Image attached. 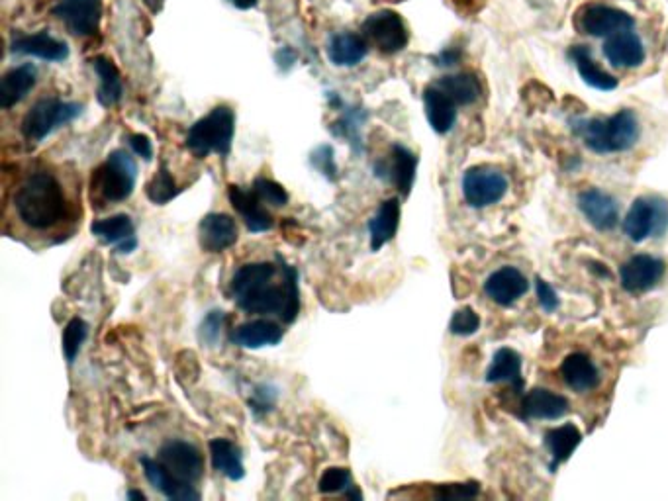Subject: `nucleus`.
<instances>
[{
	"instance_id": "obj_1",
	"label": "nucleus",
	"mask_w": 668,
	"mask_h": 501,
	"mask_svg": "<svg viewBox=\"0 0 668 501\" xmlns=\"http://www.w3.org/2000/svg\"><path fill=\"white\" fill-rule=\"evenodd\" d=\"M281 263L283 280L275 284L277 267L273 263H249L243 265L232 278V294L239 308L247 314H275L292 323L300 312L298 273L294 267L277 257Z\"/></svg>"
},
{
	"instance_id": "obj_2",
	"label": "nucleus",
	"mask_w": 668,
	"mask_h": 501,
	"mask_svg": "<svg viewBox=\"0 0 668 501\" xmlns=\"http://www.w3.org/2000/svg\"><path fill=\"white\" fill-rule=\"evenodd\" d=\"M14 208L28 228H53L65 214V194L51 173L40 171L20 184Z\"/></svg>"
},
{
	"instance_id": "obj_3",
	"label": "nucleus",
	"mask_w": 668,
	"mask_h": 501,
	"mask_svg": "<svg viewBox=\"0 0 668 501\" xmlns=\"http://www.w3.org/2000/svg\"><path fill=\"white\" fill-rule=\"evenodd\" d=\"M574 132L594 153H621L631 149L639 139V120L631 110H620L608 118L574 122Z\"/></svg>"
},
{
	"instance_id": "obj_4",
	"label": "nucleus",
	"mask_w": 668,
	"mask_h": 501,
	"mask_svg": "<svg viewBox=\"0 0 668 501\" xmlns=\"http://www.w3.org/2000/svg\"><path fill=\"white\" fill-rule=\"evenodd\" d=\"M234 132H236L234 112L228 106H218L192 126L187 136V147L198 159H204L210 153L228 155L232 149Z\"/></svg>"
},
{
	"instance_id": "obj_5",
	"label": "nucleus",
	"mask_w": 668,
	"mask_h": 501,
	"mask_svg": "<svg viewBox=\"0 0 668 501\" xmlns=\"http://www.w3.org/2000/svg\"><path fill=\"white\" fill-rule=\"evenodd\" d=\"M138 181V165L134 157L122 149L108 155L106 163L93 177V186L110 202H122L132 196Z\"/></svg>"
},
{
	"instance_id": "obj_6",
	"label": "nucleus",
	"mask_w": 668,
	"mask_h": 501,
	"mask_svg": "<svg viewBox=\"0 0 668 501\" xmlns=\"http://www.w3.org/2000/svg\"><path fill=\"white\" fill-rule=\"evenodd\" d=\"M667 229L668 200L661 196L637 198L623 220L625 235L635 243H643L649 237H661Z\"/></svg>"
},
{
	"instance_id": "obj_7",
	"label": "nucleus",
	"mask_w": 668,
	"mask_h": 501,
	"mask_svg": "<svg viewBox=\"0 0 668 501\" xmlns=\"http://www.w3.org/2000/svg\"><path fill=\"white\" fill-rule=\"evenodd\" d=\"M81 114V106L75 102H63L59 98H44L32 106L22 122V134L30 141H42L57 128L73 122Z\"/></svg>"
},
{
	"instance_id": "obj_8",
	"label": "nucleus",
	"mask_w": 668,
	"mask_h": 501,
	"mask_svg": "<svg viewBox=\"0 0 668 501\" xmlns=\"http://www.w3.org/2000/svg\"><path fill=\"white\" fill-rule=\"evenodd\" d=\"M574 26L580 34L594 38H610L612 34L635 28V20L625 10L606 4H586L574 16Z\"/></svg>"
},
{
	"instance_id": "obj_9",
	"label": "nucleus",
	"mask_w": 668,
	"mask_h": 501,
	"mask_svg": "<svg viewBox=\"0 0 668 501\" xmlns=\"http://www.w3.org/2000/svg\"><path fill=\"white\" fill-rule=\"evenodd\" d=\"M508 192V179L500 169L480 165L473 167L463 177V196L469 206L486 208L498 204Z\"/></svg>"
},
{
	"instance_id": "obj_10",
	"label": "nucleus",
	"mask_w": 668,
	"mask_h": 501,
	"mask_svg": "<svg viewBox=\"0 0 668 501\" xmlns=\"http://www.w3.org/2000/svg\"><path fill=\"white\" fill-rule=\"evenodd\" d=\"M363 32L382 53H398L408 46L410 40L402 16L394 10H379L371 14L363 24Z\"/></svg>"
},
{
	"instance_id": "obj_11",
	"label": "nucleus",
	"mask_w": 668,
	"mask_h": 501,
	"mask_svg": "<svg viewBox=\"0 0 668 501\" xmlns=\"http://www.w3.org/2000/svg\"><path fill=\"white\" fill-rule=\"evenodd\" d=\"M157 460L179 480L194 484L202 478L204 460L200 451L187 441H167L161 449Z\"/></svg>"
},
{
	"instance_id": "obj_12",
	"label": "nucleus",
	"mask_w": 668,
	"mask_h": 501,
	"mask_svg": "<svg viewBox=\"0 0 668 501\" xmlns=\"http://www.w3.org/2000/svg\"><path fill=\"white\" fill-rule=\"evenodd\" d=\"M53 14L77 36H93L102 18V0H57Z\"/></svg>"
},
{
	"instance_id": "obj_13",
	"label": "nucleus",
	"mask_w": 668,
	"mask_h": 501,
	"mask_svg": "<svg viewBox=\"0 0 668 501\" xmlns=\"http://www.w3.org/2000/svg\"><path fill=\"white\" fill-rule=\"evenodd\" d=\"M667 273L665 261L653 255H635L621 267V286L627 292H647L655 288Z\"/></svg>"
},
{
	"instance_id": "obj_14",
	"label": "nucleus",
	"mask_w": 668,
	"mask_h": 501,
	"mask_svg": "<svg viewBox=\"0 0 668 501\" xmlns=\"http://www.w3.org/2000/svg\"><path fill=\"white\" fill-rule=\"evenodd\" d=\"M578 208L584 218L600 231H610L620 222V210L616 200L598 188H588L580 192Z\"/></svg>"
},
{
	"instance_id": "obj_15",
	"label": "nucleus",
	"mask_w": 668,
	"mask_h": 501,
	"mask_svg": "<svg viewBox=\"0 0 668 501\" xmlns=\"http://www.w3.org/2000/svg\"><path fill=\"white\" fill-rule=\"evenodd\" d=\"M200 247L208 253H222L236 245L238 241V226L232 216L228 214H208L202 218L198 226Z\"/></svg>"
},
{
	"instance_id": "obj_16",
	"label": "nucleus",
	"mask_w": 668,
	"mask_h": 501,
	"mask_svg": "<svg viewBox=\"0 0 668 501\" xmlns=\"http://www.w3.org/2000/svg\"><path fill=\"white\" fill-rule=\"evenodd\" d=\"M140 462H142L145 478L149 480V484L155 490H159L165 498L179 501L200 500V494L192 488V484H187V482L179 480L177 476H173L159 460H153L149 456H142Z\"/></svg>"
},
{
	"instance_id": "obj_17",
	"label": "nucleus",
	"mask_w": 668,
	"mask_h": 501,
	"mask_svg": "<svg viewBox=\"0 0 668 501\" xmlns=\"http://www.w3.org/2000/svg\"><path fill=\"white\" fill-rule=\"evenodd\" d=\"M527 288V278L516 267H502L500 271L490 274L484 284L486 296L500 306H512L514 302H518L527 292Z\"/></svg>"
},
{
	"instance_id": "obj_18",
	"label": "nucleus",
	"mask_w": 668,
	"mask_h": 501,
	"mask_svg": "<svg viewBox=\"0 0 668 501\" xmlns=\"http://www.w3.org/2000/svg\"><path fill=\"white\" fill-rule=\"evenodd\" d=\"M285 331L279 323L271 319H253L247 323L238 325L230 339L234 345L243 349H263V347H275L281 343Z\"/></svg>"
},
{
	"instance_id": "obj_19",
	"label": "nucleus",
	"mask_w": 668,
	"mask_h": 501,
	"mask_svg": "<svg viewBox=\"0 0 668 501\" xmlns=\"http://www.w3.org/2000/svg\"><path fill=\"white\" fill-rule=\"evenodd\" d=\"M416 167H418V157L404 145H394L390 161L375 165V175L396 184L398 190L404 196H408L416 177Z\"/></svg>"
},
{
	"instance_id": "obj_20",
	"label": "nucleus",
	"mask_w": 668,
	"mask_h": 501,
	"mask_svg": "<svg viewBox=\"0 0 668 501\" xmlns=\"http://www.w3.org/2000/svg\"><path fill=\"white\" fill-rule=\"evenodd\" d=\"M604 55L614 67L631 69L639 67L645 61V46L641 38L633 32V28H629L606 38Z\"/></svg>"
},
{
	"instance_id": "obj_21",
	"label": "nucleus",
	"mask_w": 668,
	"mask_h": 501,
	"mask_svg": "<svg viewBox=\"0 0 668 501\" xmlns=\"http://www.w3.org/2000/svg\"><path fill=\"white\" fill-rule=\"evenodd\" d=\"M91 233L108 245H116L118 253H132L138 247L136 228L128 214L98 220L91 226Z\"/></svg>"
},
{
	"instance_id": "obj_22",
	"label": "nucleus",
	"mask_w": 668,
	"mask_h": 501,
	"mask_svg": "<svg viewBox=\"0 0 668 501\" xmlns=\"http://www.w3.org/2000/svg\"><path fill=\"white\" fill-rule=\"evenodd\" d=\"M230 202L232 206L239 212V216L243 218L245 226L251 233H263L273 228V218L271 214L261 206L259 196L255 194V190H243L241 186L232 184L228 190Z\"/></svg>"
},
{
	"instance_id": "obj_23",
	"label": "nucleus",
	"mask_w": 668,
	"mask_h": 501,
	"mask_svg": "<svg viewBox=\"0 0 668 501\" xmlns=\"http://www.w3.org/2000/svg\"><path fill=\"white\" fill-rule=\"evenodd\" d=\"M424 106L433 132L447 134L453 130L457 122V102L451 96L433 85L424 91Z\"/></svg>"
},
{
	"instance_id": "obj_24",
	"label": "nucleus",
	"mask_w": 668,
	"mask_h": 501,
	"mask_svg": "<svg viewBox=\"0 0 668 501\" xmlns=\"http://www.w3.org/2000/svg\"><path fill=\"white\" fill-rule=\"evenodd\" d=\"M561 374H563V380L567 382V386L578 394L594 390L600 382L598 368L592 363V359L584 353L569 355L561 365Z\"/></svg>"
},
{
	"instance_id": "obj_25",
	"label": "nucleus",
	"mask_w": 668,
	"mask_h": 501,
	"mask_svg": "<svg viewBox=\"0 0 668 501\" xmlns=\"http://www.w3.org/2000/svg\"><path fill=\"white\" fill-rule=\"evenodd\" d=\"M10 51L18 55L40 57L44 61H63L69 57V47L49 36L48 32H40L34 36H20L12 42Z\"/></svg>"
},
{
	"instance_id": "obj_26",
	"label": "nucleus",
	"mask_w": 668,
	"mask_h": 501,
	"mask_svg": "<svg viewBox=\"0 0 668 501\" xmlns=\"http://www.w3.org/2000/svg\"><path fill=\"white\" fill-rule=\"evenodd\" d=\"M36 85V67L26 63L20 67L10 69L0 83V106L4 110L12 108L20 100L28 96V92L34 89Z\"/></svg>"
},
{
	"instance_id": "obj_27",
	"label": "nucleus",
	"mask_w": 668,
	"mask_h": 501,
	"mask_svg": "<svg viewBox=\"0 0 668 501\" xmlns=\"http://www.w3.org/2000/svg\"><path fill=\"white\" fill-rule=\"evenodd\" d=\"M400 224V200L388 198L384 200L375 216L369 222V235H371V249L381 251L382 247L394 239L396 229Z\"/></svg>"
},
{
	"instance_id": "obj_28",
	"label": "nucleus",
	"mask_w": 668,
	"mask_h": 501,
	"mask_svg": "<svg viewBox=\"0 0 668 501\" xmlns=\"http://www.w3.org/2000/svg\"><path fill=\"white\" fill-rule=\"evenodd\" d=\"M522 408L531 419H559L569 411V400L557 392L535 388L525 396Z\"/></svg>"
},
{
	"instance_id": "obj_29",
	"label": "nucleus",
	"mask_w": 668,
	"mask_h": 501,
	"mask_svg": "<svg viewBox=\"0 0 668 501\" xmlns=\"http://www.w3.org/2000/svg\"><path fill=\"white\" fill-rule=\"evenodd\" d=\"M571 59L582 77V81L596 89V91H614L618 87V79L606 73L604 69L598 67V63L592 59V51L586 46H576L571 49Z\"/></svg>"
},
{
	"instance_id": "obj_30",
	"label": "nucleus",
	"mask_w": 668,
	"mask_h": 501,
	"mask_svg": "<svg viewBox=\"0 0 668 501\" xmlns=\"http://www.w3.org/2000/svg\"><path fill=\"white\" fill-rule=\"evenodd\" d=\"M210 458L214 470L224 474L228 480L238 482L245 476L243 456L238 447L228 439H212L210 441Z\"/></svg>"
},
{
	"instance_id": "obj_31",
	"label": "nucleus",
	"mask_w": 668,
	"mask_h": 501,
	"mask_svg": "<svg viewBox=\"0 0 668 501\" xmlns=\"http://www.w3.org/2000/svg\"><path fill=\"white\" fill-rule=\"evenodd\" d=\"M93 67H95L96 75L100 79V87H98V102L106 108L118 104L122 100L124 94V87H122V79H120V71L116 69V65L108 59V57H95L93 59Z\"/></svg>"
},
{
	"instance_id": "obj_32",
	"label": "nucleus",
	"mask_w": 668,
	"mask_h": 501,
	"mask_svg": "<svg viewBox=\"0 0 668 501\" xmlns=\"http://www.w3.org/2000/svg\"><path fill=\"white\" fill-rule=\"evenodd\" d=\"M367 55V44L357 34H337L328 47V57L337 67H355Z\"/></svg>"
},
{
	"instance_id": "obj_33",
	"label": "nucleus",
	"mask_w": 668,
	"mask_h": 501,
	"mask_svg": "<svg viewBox=\"0 0 668 501\" xmlns=\"http://www.w3.org/2000/svg\"><path fill=\"white\" fill-rule=\"evenodd\" d=\"M488 382H510L522 386V359L512 349H500L486 370Z\"/></svg>"
},
{
	"instance_id": "obj_34",
	"label": "nucleus",
	"mask_w": 668,
	"mask_h": 501,
	"mask_svg": "<svg viewBox=\"0 0 668 501\" xmlns=\"http://www.w3.org/2000/svg\"><path fill=\"white\" fill-rule=\"evenodd\" d=\"M435 87L441 89L447 96H451L457 104H463V106H469V104L477 102L478 96H480L478 79L475 75H469V73L443 77L435 83Z\"/></svg>"
},
{
	"instance_id": "obj_35",
	"label": "nucleus",
	"mask_w": 668,
	"mask_h": 501,
	"mask_svg": "<svg viewBox=\"0 0 668 501\" xmlns=\"http://www.w3.org/2000/svg\"><path fill=\"white\" fill-rule=\"evenodd\" d=\"M580 441H582V435L573 423L555 427V429L547 431V435H545V445H547L549 453L553 455L555 462H563V460H567L569 456L573 455V451L580 445Z\"/></svg>"
},
{
	"instance_id": "obj_36",
	"label": "nucleus",
	"mask_w": 668,
	"mask_h": 501,
	"mask_svg": "<svg viewBox=\"0 0 668 501\" xmlns=\"http://www.w3.org/2000/svg\"><path fill=\"white\" fill-rule=\"evenodd\" d=\"M177 184H175V179L171 177L167 165L163 163L159 173L151 179V183L147 184V198L153 202V204H167L171 202L175 196H177Z\"/></svg>"
},
{
	"instance_id": "obj_37",
	"label": "nucleus",
	"mask_w": 668,
	"mask_h": 501,
	"mask_svg": "<svg viewBox=\"0 0 668 501\" xmlns=\"http://www.w3.org/2000/svg\"><path fill=\"white\" fill-rule=\"evenodd\" d=\"M89 335V325L81 318H73L63 331V353L69 363H75L85 339Z\"/></svg>"
},
{
	"instance_id": "obj_38",
	"label": "nucleus",
	"mask_w": 668,
	"mask_h": 501,
	"mask_svg": "<svg viewBox=\"0 0 668 501\" xmlns=\"http://www.w3.org/2000/svg\"><path fill=\"white\" fill-rule=\"evenodd\" d=\"M253 190L259 196V200L265 202V204H271V206H277V208L287 206L288 194L285 186H281V184L275 183L271 179H265V177L255 179Z\"/></svg>"
},
{
	"instance_id": "obj_39",
	"label": "nucleus",
	"mask_w": 668,
	"mask_h": 501,
	"mask_svg": "<svg viewBox=\"0 0 668 501\" xmlns=\"http://www.w3.org/2000/svg\"><path fill=\"white\" fill-rule=\"evenodd\" d=\"M322 494H337L347 492L351 486V472L347 468H328L318 484Z\"/></svg>"
},
{
	"instance_id": "obj_40",
	"label": "nucleus",
	"mask_w": 668,
	"mask_h": 501,
	"mask_svg": "<svg viewBox=\"0 0 668 501\" xmlns=\"http://www.w3.org/2000/svg\"><path fill=\"white\" fill-rule=\"evenodd\" d=\"M478 327H480V318H478L477 312L471 310V308H463V310L455 312V316L451 318V323H449L451 333L463 335V337L477 333Z\"/></svg>"
},
{
	"instance_id": "obj_41",
	"label": "nucleus",
	"mask_w": 668,
	"mask_h": 501,
	"mask_svg": "<svg viewBox=\"0 0 668 501\" xmlns=\"http://www.w3.org/2000/svg\"><path fill=\"white\" fill-rule=\"evenodd\" d=\"M224 321H226V314L222 310H214L210 312L204 321H202V327H200V337L214 345L222 333V327H224Z\"/></svg>"
},
{
	"instance_id": "obj_42",
	"label": "nucleus",
	"mask_w": 668,
	"mask_h": 501,
	"mask_svg": "<svg viewBox=\"0 0 668 501\" xmlns=\"http://www.w3.org/2000/svg\"><path fill=\"white\" fill-rule=\"evenodd\" d=\"M312 165L326 177V179H337V167L334 161V149L324 145L320 149H316V153H312Z\"/></svg>"
},
{
	"instance_id": "obj_43",
	"label": "nucleus",
	"mask_w": 668,
	"mask_h": 501,
	"mask_svg": "<svg viewBox=\"0 0 668 501\" xmlns=\"http://www.w3.org/2000/svg\"><path fill=\"white\" fill-rule=\"evenodd\" d=\"M478 484H449L441 486L435 492V498L439 500H469L478 494Z\"/></svg>"
},
{
	"instance_id": "obj_44",
	"label": "nucleus",
	"mask_w": 668,
	"mask_h": 501,
	"mask_svg": "<svg viewBox=\"0 0 668 501\" xmlns=\"http://www.w3.org/2000/svg\"><path fill=\"white\" fill-rule=\"evenodd\" d=\"M535 288H537V298H539L541 308L545 312H555L559 308V298H557V292L553 290V286L547 280L537 278Z\"/></svg>"
},
{
	"instance_id": "obj_45",
	"label": "nucleus",
	"mask_w": 668,
	"mask_h": 501,
	"mask_svg": "<svg viewBox=\"0 0 668 501\" xmlns=\"http://www.w3.org/2000/svg\"><path fill=\"white\" fill-rule=\"evenodd\" d=\"M128 143L132 147V151L140 157H144L145 161H149L153 157V145L149 141V137L144 136V134H134V136L128 137Z\"/></svg>"
},
{
	"instance_id": "obj_46",
	"label": "nucleus",
	"mask_w": 668,
	"mask_h": 501,
	"mask_svg": "<svg viewBox=\"0 0 668 501\" xmlns=\"http://www.w3.org/2000/svg\"><path fill=\"white\" fill-rule=\"evenodd\" d=\"M437 61V65H455L459 61V51H443Z\"/></svg>"
},
{
	"instance_id": "obj_47",
	"label": "nucleus",
	"mask_w": 668,
	"mask_h": 501,
	"mask_svg": "<svg viewBox=\"0 0 668 501\" xmlns=\"http://www.w3.org/2000/svg\"><path fill=\"white\" fill-rule=\"evenodd\" d=\"M236 8H241V10H247V8H253L257 4V0H230Z\"/></svg>"
},
{
	"instance_id": "obj_48",
	"label": "nucleus",
	"mask_w": 668,
	"mask_h": 501,
	"mask_svg": "<svg viewBox=\"0 0 668 501\" xmlns=\"http://www.w3.org/2000/svg\"><path fill=\"white\" fill-rule=\"evenodd\" d=\"M145 4L153 10V12H157V10H161V6H163V0H145Z\"/></svg>"
},
{
	"instance_id": "obj_49",
	"label": "nucleus",
	"mask_w": 668,
	"mask_h": 501,
	"mask_svg": "<svg viewBox=\"0 0 668 501\" xmlns=\"http://www.w3.org/2000/svg\"><path fill=\"white\" fill-rule=\"evenodd\" d=\"M128 500H145L142 492H128Z\"/></svg>"
}]
</instances>
